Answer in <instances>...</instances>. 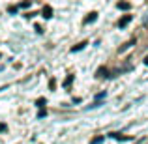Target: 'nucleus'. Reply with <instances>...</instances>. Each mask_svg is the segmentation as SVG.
Instances as JSON below:
<instances>
[{"mask_svg": "<svg viewBox=\"0 0 148 144\" xmlns=\"http://www.w3.org/2000/svg\"><path fill=\"white\" fill-rule=\"evenodd\" d=\"M130 21H131V15H124V17L120 19L118 26H126V25H127V23H130Z\"/></svg>", "mask_w": 148, "mask_h": 144, "instance_id": "nucleus-1", "label": "nucleus"}, {"mask_svg": "<svg viewBox=\"0 0 148 144\" xmlns=\"http://www.w3.org/2000/svg\"><path fill=\"white\" fill-rule=\"evenodd\" d=\"M131 4L130 2H118V10H130Z\"/></svg>", "mask_w": 148, "mask_h": 144, "instance_id": "nucleus-2", "label": "nucleus"}, {"mask_svg": "<svg viewBox=\"0 0 148 144\" xmlns=\"http://www.w3.org/2000/svg\"><path fill=\"white\" fill-rule=\"evenodd\" d=\"M51 13H53L51 6H45V8H43V17H47V19H49V17H51Z\"/></svg>", "mask_w": 148, "mask_h": 144, "instance_id": "nucleus-3", "label": "nucleus"}, {"mask_svg": "<svg viewBox=\"0 0 148 144\" xmlns=\"http://www.w3.org/2000/svg\"><path fill=\"white\" fill-rule=\"evenodd\" d=\"M96 15H98V13H96V11H92V13L88 15L86 19H84V23H92V21H96Z\"/></svg>", "mask_w": 148, "mask_h": 144, "instance_id": "nucleus-4", "label": "nucleus"}, {"mask_svg": "<svg viewBox=\"0 0 148 144\" xmlns=\"http://www.w3.org/2000/svg\"><path fill=\"white\" fill-rule=\"evenodd\" d=\"M84 45H86V41H83V43H79L77 47H73V49H71V53H75V51H81V49H84Z\"/></svg>", "mask_w": 148, "mask_h": 144, "instance_id": "nucleus-5", "label": "nucleus"}, {"mask_svg": "<svg viewBox=\"0 0 148 144\" xmlns=\"http://www.w3.org/2000/svg\"><path fill=\"white\" fill-rule=\"evenodd\" d=\"M71 81H73V75H69L68 79L64 81V86H69V84H71Z\"/></svg>", "mask_w": 148, "mask_h": 144, "instance_id": "nucleus-6", "label": "nucleus"}, {"mask_svg": "<svg viewBox=\"0 0 148 144\" xmlns=\"http://www.w3.org/2000/svg\"><path fill=\"white\" fill-rule=\"evenodd\" d=\"M101 141H103V137H96V139H94V141H92V144H99Z\"/></svg>", "mask_w": 148, "mask_h": 144, "instance_id": "nucleus-7", "label": "nucleus"}, {"mask_svg": "<svg viewBox=\"0 0 148 144\" xmlns=\"http://www.w3.org/2000/svg\"><path fill=\"white\" fill-rule=\"evenodd\" d=\"M0 131H6V126H4V124H0Z\"/></svg>", "mask_w": 148, "mask_h": 144, "instance_id": "nucleus-8", "label": "nucleus"}, {"mask_svg": "<svg viewBox=\"0 0 148 144\" xmlns=\"http://www.w3.org/2000/svg\"><path fill=\"white\" fill-rule=\"evenodd\" d=\"M143 62H145V64L148 66V56H145V60H143Z\"/></svg>", "mask_w": 148, "mask_h": 144, "instance_id": "nucleus-9", "label": "nucleus"}]
</instances>
